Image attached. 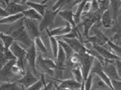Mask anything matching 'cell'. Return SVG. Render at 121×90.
Here are the masks:
<instances>
[{
    "label": "cell",
    "instance_id": "18",
    "mask_svg": "<svg viewBox=\"0 0 121 90\" xmlns=\"http://www.w3.org/2000/svg\"><path fill=\"white\" fill-rule=\"evenodd\" d=\"M57 62L58 64L56 65V68L59 69H64V63L67 60V56L65 52L64 51L62 47L60 45H58V54H57Z\"/></svg>",
    "mask_w": 121,
    "mask_h": 90
},
{
    "label": "cell",
    "instance_id": "35",
    "mask_svg": "<svg viewBox=\"0 0 121 90\" xmlns=\"http://www.w3.org/2000/svg\"><path fill=\"white\" fill-rule=\"evenodd\" d=\"M110 4H111V6H112L114 9V16H116L118 11V9L120 6V0H110Z\"/></svg>",
    "mask_w": 121,
    "mask_h": 90
},
{
    "label": "cell",
    "instance_id": "12",
    "mask_svg": "<svg viewBox=\"0 0 121 90\" xmlns=\"http://www.w3.org/2000/svg\"><path fill=\"white\" fill-rule=\"evenodd\" d=\"M29 9V6L26 5V4H18L15 2H10L8 3V5L5 8V11L8 13V15H13V14H17L22 13L24 11Z\"/></svg>",
    "mask_w": 121,
    "mask_h": 90
},
{
    "label": "cell",
    "instance_id": "24",
    "mask_svg": "<svg viewBox=\"0 0 121 90\" xmlns=\"http://www.w3.org/2000/svg\"><path fill=\"white\" fill-rule=\"evenodd\" d=\"M102 23L106 28H109L112 26V18H111L110 11L108 10H106L102 13Z\"/></svg>",
    "mask_w": 121,
    "mask_h": 90
},
{
    "label": "cell",
    "instance_id": "44",
    "mask_svg": "<svg viewBox=\"0 0 121 90\" xmlns=\"http://www.w3.org/2000/svg\"><path fill=\"white\" fill-rule=\"evenodd\" d=\"M45 0H31L32 2H36V3H43Z\"/></svg>",
    "mask_w": 121,
    "mask_h": 90
},
{
    "label": "cell",
    "instance_id": "22",
    "mask_svg": "<svg viewBox=\"0 0 121 90\" xmlns=\"http://www.w3.org/2000/svg\"><path fill=\"white\" fill-rule=\"evenodd\" d=\"M26 4L29 7H30L31 8L34 9L35 11H36L42 16L44 15L45 11H46V4H41V3L32 2H27L26 3Z\"/></svg>",
    "mask_w": 121,
    "mask_h": 90
},
{
    "label": "cell",
    "instance_id": "42",
    "mask_svg": "<svg viewBox=\"0 0 121 90\" xmlns=\"http://www.w3.org/2000/svg\"><path fill=\"white\" fill-rule=\"evenodd\" d=\"M52 84H53L52 82H50V83H49L48 84H46V83H45L44 86H45V88H46V90H52Z\"/></svg>",
    "mask_w": 121,
    "mask_h": 90
},
{
    "label": "cell",
    "instance_id": "21",
    "mask_svg": "<svg viewBox=\"0 0 121 90\" xmlns=\"http://www.w3.org/2000/svg\"><path fill=\"white\" fill-rule=\"evenodd\" d=\"M22 13L25 18H28V19H30V20H37V21H40L42 20V17H43L32 8L27 9V10L24 11Z\"/></svg>",
    "mask_w": 121,
    "mask_h": 90
},
{
    "label": "cell",
    "instance_id": "41",
    "mask_svg": "<svg viewBox=\"0 0 121 90\" xmlns=\"http://www.w3.org/2000/svg\"><path fill=\"white\" fill-rule=\"evenodd\" d=\"M8 16V13L5 11V10L0 7V17L4 18V17Z\"/></svg>",
    "mask_w": 121,
    "mask_h": 90
},
{
    "label": "cell",
    "instance_id": "47",
    "mask_svg": "<svg viewBox=\"0 0 121 90\" xmlns=\"http://www.w3.org/2000/svg\"><path fill=\"white\" fill-rule=\"evenodd\" d=\"M48 1H49V0H45V1H44V2H43V3H42V4H45V3H46V2H48Z\"/></svg>",
    "mask_w": 121,
    "mask_h": 90
},
{
    "label": "cell",
    "instance_id": "9",
    "mask_svg": "<svg viewBox=\"0 0 121 90\" xmlns=\"http://www.w3.org/2000/svg\"><path fill=\"white\" fill-rule=\"evenodd\" d=\"M93 49L96 50L99 55L103 58L105 61H108V62H111L113 63L115 60L119 59L120 57H119L114 55L112 54L111 52L108 51L107 49H105L104 47H102V45H93Z\"/></svg>",
    "mask_w": 121,
    "mask_h": 90
},
{
    "label": "cell",
    "instance_id": "49",
    "mask_svg": "<svg viewBox=\"0 0 121 90\" xmlns=\"http://www.w3.org/2000/svg\"><path fill=\"white\" fill-rule=\"evenodd\" d=\"M0 2H4V0H0Z\"/></svg>",
    "mask_w": 121,
    "mask_h": 90
},
{
    "label": "cell",
    "instance_id": "36",
    "mask_svg": "<svg viewBox=\"0 0 121 90\" xmlns=\"http://www.w3.org/2000/svg\"><path fill=\"white\" fill-rule=\"evenodd\" d=\"M8 60H7L4 57V56L3 54V48L2 46H0V70L2 69V68L5 65V63L8 62Z\"/></svg>",
    "mask_w": 121,
    "mask_h": 90
},
{
    "label": "cell",
    "instance_id": "10",
    "mask_svg": "<svg viewBox=\"0 0 121 90\" xmlns=\"http://www.w3.org/2000/svg\"><path fill=\"white\" fill-rule=\"evenodd\" d=\"M36 58H37V50L35 49V44L33 42L29 49L26 51V59L27 60L29 65L34 71L35 75H36Z\"/></svg>",
    "mask_w": 121,
    "mask_h": 90
},
{
    "label": "cell",
    "instance_id": "25",
    "mask_svg": "<svg viewBox=\"0 0 121 90\" xmlns=\"http://www.w3.org/2000/svg\"><path fill=\"white\" fill-rule=\"evenodd\" d=\"M0 40H2L4 44V48L5 49H9V47L11 46V45L13 43V42L14 41L11 35L5 34L1 31H0Z\"/></svg>",
    "mask_w": 121,
    "mask_h": 90
},
{
    "label": "cell",
    "instance_id": "23",
    "mask_svg": "<svg viewBox=\"0 0 121 90\" xmlns=\"http://www.w3.org/2000/svg\"><path fill=\"white\" fill-rule=\"evenodd\" d=\"M58 13L64 19L65 21H67V22L69 23V24L72 27L76 26L75 22H74V19H73V13L72 11H58Z\"/></svg>",
    "mask_w": 121,
    "mask_h": 90
},
{
    "label": "cell",
    "instance_id": "37",
    "mask_svg": "<svg viewBox=\"0 0 121 90\" xmlns=\"http://www.w3.org/2000/svg\"><path fill=\"white\" fill-rule=\"evenodd\" d=\"M111 86L113 90H121V82L120 80H111Z\"/></svg>",
    "mask_w": 121,
    "mask_h": 90
},
{
    "label": "cell",
    "instance_id": "2",
    "mask_svg": "<svg viewBox=\"0 0 121 90\" xmlns=\"http://www.w3.org/2000/svg\"><path fill=\"white\" fill-rule=\"evenodd\" d=\"M9 49L13 53V54L16 57L17 62L16 64L19 67L25 72V60L26 50L17 43V41H13V43L9 47Z\"/></svg>",
    "mask_w": 121,
    "mask_h": 90
},
{
    "label": "cell",
    "instance_id": "8",
    "mask_svg": "<svg viewBox=\"0 0 121 90\" xmlns=\"http://www.w3.org/2000/svg\"><path fill=\"white\" fill-rule=\"evenodd\" d=\"M38 80L39 79L35 74H32L30 70H27L26 72H25V74L22 76V78L17 80V82L22 85L23 87L26 89L36 83Z\"/></svg>",
    "mask_w": 121,
    "mask_h": 90
},
{
    "label": "cell",
    "instance_id": "6",
    "mask_svg": "<svg viewBox=\"0 0 121 90\" xmlns=\"http://www.w3.org/2000/svg\"><path fill=\"white\" fill-rule=\"evenodd\" d=\"M36 64L39 65L41 70L49 75H52L54 69H56V64L50 59H44L40 54L36 58Z\"/></svg>",
    "mask_w": 121,
    "mask_h": 90
},
{
    "label": "cell",
    "instance_id": "40",
    "mask_svg": "<svg viewBox=\"0 0 121 90\" xmlns=\"http://www.w3.org/2000/svg\"><path fill=\"white\" fill-rule=\"evenodd\" d=\"M91 1H87L85 4H84V7H83V10H82V13H87L91 11Z\"/></svg>",
    "mask_w": 121,
    "mask_h": 90
},
{
    "label": "cell",
    "instance_id": "29",
    "mask_svg": "<svg viewBox=\"0 0 121 90\" xmlns=\"http://www.w3.org/2000/svg\"><path fill=\"white\" fill-rule=\"evenodd\" d=\"M107 45H108V47L111 49V51H112V54H114V55L119 57H120V53H121V50H120V46L118 45L114 44V42L111 40H108L106 42Z\"/></svg>",
    "mask_w": 121,
    "mask_h": 90
},
{
    "label": "cell",
    "instance_id": "51",
    "mask_svg": "<svg viewBox=\"0 0 121 90\" xmlns=\"http://www.w3.org/2000/svg\"></svg>",
    "mask_w": 121,
    "mask_h": 90
},
{
    "label": "cell",
    "instance_id": "3",
    "mask_svg": "<svg viewBox=\"0 0 121 90\" xmlns=\"http://www.w3.org/2000/svg\"><path fill=\"white\" fill-rule=\"evenodd\" d=\"M23 26L32 41H34V40L37 37H40L39 24L37 20L23 17Z\"/></svg>",
    "mask_w": 121,
    "mask_h": 90
},
{
    "label": "cell",
    "instance_id": "45",
    "mask_svg": "<svg viewBox=\"0 0 121 90\" xmlns=\"http://www.w3.org/2000/svg\"><path fill=\"white\" fill-rule=\"evenodd\" d=\"M56 90H69V89H65V88H63L60 86H58L56 87Z\"/></svg>",
    "mask_w": 121,
    "mask_h": 90
},
{
    "label": "cell",
    "instance_id": "17",
    "mask_svg": "<svg viewBox=\"0 0 121 90\" xmlns=\"http://www.w3.org/2000/svg\"><path fill=\"white\" fill-rule=\"evenodd\" d=\"M107 89H110L96 74L93 77L91 90H107Z\"/></svg>",
    "mask_w": 121,
    "mask_h": 90
},
{
    "label": "cell",
    "instance_id": "43",
    "mask_svg": "<svg viewBox=\"0 0 121 90\" xmlns=\"http://www.w3.org/2000/svg\"><path fill=\"white\" fill-rule=\"evenodd\" d=\"M75 1H76V0H65L64 3V5H68V7H69V4H73V3Z\"/></svg>",
    "mask_w": 121,
    "mask_h": 90
},
{
    "label": "cell",
    "instance_id": "27",
    "mask_svg": "<svg viewBox=\"0 0 121 90\" xmlns=\"http://www.w3.org/2000/svg\"><path fill=\"white\" fill-rule=\"evenodd\" d=\"M58 44L62 47V49H63L64 51L65 52V54H66L67 59H69L74 53H75V52L73 51V50L72 49L71 47L69 46L67 42H65L63 40H58Z\"/></svg>",
    "mask_w": 121,
    "mask_h": 90
},
{
    "label": "cell",
    "instance_id": "11",
    "mask_svg": "<svg viewBox=\"0 0 121 90\" xmlns=\"http://www.w3.org/2000/svg\"><path fill=\"white\" fill-rule=\"evenodd\" d=\"M62 40L64 41L65 42L71 47L72 49L75 53L78 54H81L82 53L86 52V49L85 48V46L83 45L82 43V42L80 40H78V39H67V38H62Z\"/></svg>",
    "mask_w": 121,
    "mask_h": 90
},
{
    "label": "cell",
    "instance_id": "38",
    "mask_svg": "<svg viewBox=\"0 0 121 90\" xmlns=\"http://www.w3.org/2000/svg\"><path fill=\"white\" fill-rule=\"evenodd\" d=\"M69 61L70 63L73 65H78L79 63V56H78V54L74 53L70 57H69Z\"/></svg>",
    "mask_w": 121,
    "mask_h": 90
},
{
    "label": "cell",
    "instance_id": "33",
    "mask_svg": "<svg viewBox=\"0 0 121 90\" xmlns=\"http://www.w3.org/2000/svg\"><path fill=\"white\" fill-rule=\"evenodd\" d=\"M110 4V0H101L99 3V11L101 13H102L106 10H108V6Z\"/></svg>",
    "mask_w": 121,
    "mask_h": 90
},
{
    "label": "cell",
    "instance_id": "50",
    "mask_svg": "<svg viewBox=\"0 0 121 90\" xmlns=\"http://www.w3.org/2000/svg\"><path fill=\"white\" fill-rule=\"evenodd\" d=\"M107 90H111V89H107Z\"/></svg>",
    "mask_w": 121,
    "mask_h": 90
},
{
    "label": "cell",
    "instance_id": "26",
    "mask_svg": "<svg viewBox=\"0 0 121 90\" xmlns=\"http://www.w3.org/2000/svg\"><path fill=\"white\" fill-rule=\"evenodd\" d=\"M45 85V80H44V75H41V80H38L36 83L32 84L31 86H29L28 88H24V90H41Z\"/></svg>",
    "mask_w": 121,
    "mask_h": 90
},
{
    "label": "cell",
    "instance_id": "31",
    "mask_svg": "<svg viewBox=\"0 0 121 90\" xmlns=\"http://www.w3.org/2000/svg\"><path fill=\"white\" fill-rule=\"evenodd\" d=\"M93 77H94V74L90 73L87 79L84 80V90H91Z\"/></svg>",
    "mask_w": 121,
    "mask_h": 90
},
{
    "label": "cell",
    "instance_id": "32",
    "mask_svg": "<svg viewBox=\"0 0 121 90\" xmlns=\"http://www.w3.org/2000/svg\"><path fill=\"white\" fill-rule=\"evenodd\" d=\"M11 72L13 75H15V76H20V77L22 76L25 74L24 71L22 70L18 65H17V64H14L12 66L11 69Z\"/></svg>",
    "mask_w": 121,
    "mask_h": 90
},
{
    "label": "cell",
    "instance_id": "4",
    "mask_svg": "<svg viewBox=\"0 0 121 90\" xmlns=\"http://www.w3.org/2000/svg\"><path fill=\"white\" fill-rule=\"evenodd\" d=\"M11 36L13 37V40L20 42V43L22 44V45L26 47L27 49H29L34 42L31 40L29 36L28 35L23 25L19 28L18 29L15 30L14 31H13L11 34Z\"/></svg>",
    "mask_w": 121,
    "mask_h": 90
},
{
    "label": "cell",
    "instance_id": "5",
    "mask_svg": "<svg viewBox=\"0 0 121 90\" xmlns=\"http://www.w3.org/2000/svg\"><path fill=\"white\" fill-rule=\"evenodd\" d=\"M59 10L56 11H45L44 15L42 17V20H40V22L39 24V31L40 32L43 31L44 30L48 29L51 25H52V23L54 22V20L56 14L58 13Z\"/></svg>",
    "mask_w": 121,
    "mask_h": 90
},
{
    "label": "cell",
    "instance_id": "39",
    "mask_svg": "<svg viewBox=\"0 0 121 90\" xmlns=\"http://www.w3.org/2000/svg\"><path fill=\"white\" fill-rule=\"evenodd\" d=\"M91 10L94 12H96L99 10V3L96 2V0H91Z\"/></svg>",
    "mask_w": 121,
    "mask_h": 90
},
{
    "label": "cell",
    "instance_id": "13",
    "mask_svg": "<svg viewBox=\"0 0 121 90\" xmlns=\"http://www.w3.org/2000/svg\"><path fill=\"white\" fill-rule=\"evenodd\" d=\"M72 30V26L67 23L66 26L59 27L57 28H54V29L49 31V29H46V32L49 36L52 37H62L65 34H68V33Z\"/></svg>",
    "mask_w": 121,
    "mask_h": 90
},
{
    "label": "cell",
    "instance_id": "15",
    "mask_svg": "<svg viewBox=\"0 0 121 90\" xmlns=\"http://www.w3.org/2000/svg\"><path fill=\"white\" fill-rule=\"evenodd\" d=\"M0 90H24V87L18 82H3L0 83Z\"/></svg>",
    "mask_w": 121,
    "mask_h": 90
},
{
    "label": "cell",
    "instance_id": "20",
    "mask_svg": "<svg viewBox=\"0 0 121 90\" xmlns=\"http://www.w3.org/2000/svg\"><path fill=\"white\" fill-rule=\"evenodd\" d=\"M33 42H34L36 50L39 51L40 54L41 56H44V57L47 56V49H46V47L40 37H37V38L34 40Z\"/></svg>",
    "mask_w": 121,
    "mask_h": 90
},
{
    "label": "cell",
    "instance_id": "28",
    "mask_svg": "<svg viewBox=\"0 0 121 90\" xmlns=\"http://www.w3.org/2000/svg\"><path fill=\"white\" fill-rule=\"evenodd\" d=\"M49 40L50 47L52 51L53 56L54 57H56L58 54V45H59L58 40L55 37H52V36H49Z\"/></svg>",
    "mask_w": 121,
    "mask_h": 90
},
{
    "label": "cell",
    "instance_id": "48",
    "mask_svg": "<svg viewBox=\"0 0 121 90\" xmlns=\"http://www.w3.org/2000/svg\"><path fill=\"white\" fill-rule=\"evenodd\" d=\"M41 90H46V88H45V86H43V89H42Z\"/></svg>",
    "mask_w": 121,
    "mask_h": 90
},
{
    "label": "cell",
    "instance_id": "1",
    "mask_svg": "<svg viewBox=\"0 0 121 90\" xmlns=\"http://www.w3.org/2000/svg\"><path fill=\"white\" fill-rule=\"evenodd\" d=\"M79 56V63L78 65L81 69L83 80H85L87 76L91 73V69L92 67L93 63H94V57L87 52H85L81 54H78Z\"/></svg>",
    "mask_w": 121,
    "mask_h": 90
},
{
    "label": "cell",
    "instance_id": "14",
    "mask_svg": "<svg viewBox=\"0 0 121 90\" xmlns=\"http://www.w3.org/2000/svg\"><path fill=\"white\" fill-rule=\"evenodd\" d=\"M58 86L69 90H79L82 86V83H78L75 80L67 79L60 81V83Z\"/></svg>",
    "mask_w": 121,
    "mask_h": 90
},
{
    "label": "cell",
    "instance_id": "19",
    "mask_svg": "<svg viewBox=\"0 0 121 90\" xmlns=\"http://www.w3.org/2000/svg\"><path fill=\"white\" fill-rule=\"evenodd\" d=\"M22 13H17L13 14V15H8V16H5L4 18H2L0 20V24H4V25H11L13 23L16 22L17 21L20 20V19L23 18Z\"/></svg>",
    "mask_w": 121,
    "mask_h": 90
},
{
    "label": "cell",
    "instance_id": "34",
    "mask_svg": "<svg viewBox=\"0 0 121 90\" xmlns=\"http://www.w3.org/2000/svg\"><path fill=\"white\" fill-rule=\"evenodd\" d=\"M3 54L4 56V57L7 60H17L16 57L13 54V53L11 51V50L9 49H5L3 48Z\"/></svg>",
    "mask_w": 121,
    "mask_h": 90
},
{
    "label": "cell",
    "instance_id": "46",
    "mask_svg": "<svg viewBox=\"0 0 121 90\" xmlns=\"http://www.w3.org/2000/svg\"><path fill=\"white\" fill-rule=\"evenodd\" d=\"M27 2H29V0H21V1H20V3H21L22 4H26Z\"/></svg>",
    "mask_w": 121,
    "mask_h": 90
},
{
    "label": "cell",
    "instance_id": "7",
    "mask_svg": "<svg viewBox=\"0 0 121 90\" xmlns=\"http://www.w3.org/2000/svg\"><path fill=\"white\" fill-rule=\"evenodd\" d=\"M113 63L105 61V63L102 65V70L110 80H120V76L118 74L117 71Z\"/></svg>",
    "mask_w": 121,
    "mask_h": 90
},
{
    "label": "cell",
    "instance_id": "30",
    "mask_svg": "<svg viewBox=\"0 0 121 90\" xmlns=\"http://www.w3.org/2000/svg\"><path fill=\"white\" fill-rule=\"evenodd\" d=\"M72 72H73L74 80H75L76 81H77L78 83H82L83 81V76H82V71H81L79 65H78L75 69H73Z\"/></svg>",
    "mask_w": 121,
    "mask_h": 90
},
{
    "label": "cell",
    "instance_id": "16",
    "mask_svg": "<svg viewBox=\"0 0 121 90\" xmlns=\"http://www.w3.org/2000/svg\"><path fill=\"white\" fill-rule=\"evenodd\" d=\"M83 22H82V25L84 27V32H83V36L84 37H87L88 34H89V31L91 30V27L94 25L95 20L93 19L91 16H83L82 17Z\"/></svg>",
    "mask_w": 121,
    "mask_h": 90
}]
</instances>
